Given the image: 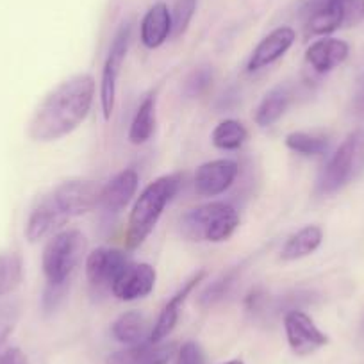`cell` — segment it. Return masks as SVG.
Listing matches in <instances>:
<instances>
[{
    "instance_id": "6da1fadb",
    "label": "cell",
    "mask_w": 364,
    "mask_h": 364,
    "mask_svg": "<svg viewBox=\"0 0 364 364\" xmlns=\"http://www.w3.org/2000/svg\"><path fill=\"white\" fill-rule=\"evenodd\" d=\"M95 99V79L79 73L61 84L41 100L29 124L34 141L48 143L72 134L90 114Z\"/></svg>"
},
{
    "instance_id": "7a4b0ae2",
    "label": "cell",
    "mask_w": 364,
    "mask_h": 364,
    "mask_svg": "<svg viewBox=\"0 0 364 364\" xmlns=\"http://www.w3.org/2000/svg\"><path fill=\"white\" fill-rule=\"evenodd\" d=\"M178 188H181V175L171 173L156 178L143 190L129 216V227L125 234V247L129 250L138 248L149 237L156 223L159 222L164 208L177 195Z\"/></svg>"
},
{
    "instance_id": "3957f363",
    "label": "cell",
    "mask_w": 364,
    "mask_h": 364,
    "mask_svg": "<svg viewBox=\"0 0 364 364\" xmlns=\"http://www.w3.org/2000/svg\"><path fill=\"white\" fill-rule=\"evenodd\" d=\"M364 170V131L350 132L321 168L316 178L318 195H334Z\"/></svg>"
},
{
    "instance_id": "277c9868",
    "label": "cell",
    "mask_w": 364,
    "mask_h": 364,
    "mask_svg": "<svg viewBox=\"0 0 364 364\" xmlns=\"http://www.w3.org/2000/svg\"><path fill=\"white\" fill-rule=\"evenodd\" d=\"M240 227V215L225 202H211L200 205L181 218L182 236L191 241H227Z\"/></svg>"
},
{
    "instance_id": "5b68a950",
    "label": "cell",
    "mask_w": 364,
    "mask_h": 364,
    "mask_svg": "<svg viewBox=\"0 0 364 364\" xmlns=\"http://www.w3.org/2000/svg\"><path fill=\"white\" fill-rule=\"evenodd\" d=\"M84 248H86V237L75 229L63 230L52 236L45 245L43 257H41V268L47 284H70V279L82 259Z\"/></svg>"
},
{
    "instance_id": "8992f818",
    "label": "cell",
    "mask_w": 364,
    "mask_h": 364,
    "mask_svg": "<svg viewBox=\"0 0 364 364\" xmlns=\"http://www.w3.org/2000/svg\"><path fill=\"white\" fill-rule=\"evenodd\" d=\"M364 18V0H313L304 11L306 36H327Z\"/></svg>"
},
{
    "instance_id": "52a82bcc",
    "label": "cell",
    "mask_w": 364,
    "mask_h": 364,
    "mask_svg": "<svg viewBox=\"0 0 364 364\" xmlns=\"http://www.w3.org/2000/svg\"><path fill=\"white\" fill-rule=\"evenodd\" d=\"M131 31V23H122V27L114 34L106 63H104L102 79H100V106H102V114L106 120L113 117L114 104H117V80L125 55H127Z\"/></svg>"
},
{
    "instance_id": "ba28073f",
    "label": "cell",
    "mask_w": 364,
    "mask_h": 364,
    "mask_svg": "<svg viewBox=\"0 0 364 364\" xmlns=\"http://www.w3.org/2000/svg\"><path fill=\"white\" fill-rule=\"evenodd\" d=\"M102 186L93 181L84 178H70L61 182L50 193L52 200L55 202L66 218H75L99 208Z\"/></svg>"
},
{
    "instance_id": "9c48e42d",
    "label": "cell",
    "mask_w": 364,
    "mask_h": 364,
    "mask_svg": "<svg viewBox=\"0 0 364 364\" xmlns=\"http://www.w3.org/2000/svg\"><path fill=\"white\" fill-rule=\"evenodd\" d=\"M284 328L289 346L296 355H311L328 343L327 336L300 309L286 313Z\"/></svg>"
},
{
    "instance_id": "30bf717a",
    "label": "cell",
    "mask_w": 364,
    "mask_h": 364,
    "mask_svg": "<svg viewBox=\"0 0 364 364\" xmlns=\"http://www.w3.org/2000/svg\"><path fill=\"white\" fill-rule=\"evenodd\" d=\"M131 262L127 254L117 248H97L86 257V277L91 288L111 289L122 269Z\"/></svg>"
},
{
    "instance_id": "8fae6325",
    "label": "cell",
    "mask_w": 364,
    "mask_h": 364,
    "mask_svg": "<svg viewBox=\"0 0 364 364\" xmlns=\"http://www.w3.org/2000/svg\"><path fill=\"white\" fill-rule=\"evenodd\" d=\"M156 281L157 273L154 266L146 262H129L113 282L111 291L122 302H132L150 295L156 288Z\"/></svg>"
},
{
    "instance_id": "7c38bea8",
    "label": "cell",
    "mask_w": 364,
    "mask_h": 364,
    "mask_svg": "<svg viewBox=\"0 0 364 364\" xmlns=\"http://www.w3.org/2000/svg\"><path fill=\"white\" fill-rule=\"evenodd\" d=\"M240 166L232 159H215L200 164L195 171V190L202 197H218L225 193L236 181Z\"/></svg>"
},
{
    "instance_id": "4fadbf2b",
    "label": "cell",
    "mask_w": 364,
    "mask_h": 364,
    "mask_svg": "<svg viewBox=\"0 0 364 364\" xmlns=\"http://www.w3.org/2000/svg\"><path fill=\"white\" fill-rule=\"evenodd\" d=\"M295 38L296 34L291 27H279V29L272 31L268 36L262 38L261 43L252 52L247 65L248 72H257V70H262L264 66L281 59L295 43Z\"/></svg>"
},
{
    "instance_id": "5bb4252c",
    "label": "cell",
    "mask_w": 364,
    "mask_h": 364,
    "mask_svg": "<svg viewBox=\"0 0 364 364\" xmlns=\"http://www.w3.org/2000/svg\"><path fill=\"white\" fill-rule=\"evenodd\" d=\"M66 222H68V218L63 215L61 209L55 205L50 193H48L41 200H38V204L31 211L29 220L26 223V237L31 243H36L54 230L61 229Z\"/></svg>"
},
{
    "instance_id": "9a60e30c",
    "label": "cell",
    "mask_w": 364,
    "mask_h": 364,
    "mask_svg": "<svg viewBox=\"0 0 364 364\" xmlns=\"http://www.w3.org/2000/svg\"><path fill=\"white\" fill-rule=\"evenodd\" d=\"M138 173L132 168H127V170L114 175L106 186H102L99 208L109 215L120 213L122 209L127 208V204L134 197L136 190H138Z\"/></svg>"
},
{
    "instance_id": "2e32d148",
    "label": "cell",
    "mask_w": 364,
    "mask_h": 364,
    "mask_svg": "<svg viewBox=\"0 0 364 364\" xmlns=\"http://www.w3.org/2000/svg\"><path fill=\"white\" fill-rule=\"evenodd\" d=\"M204 277H205V272L195 273L193 277H191L186 284L182 286V288L178 289L170 300H168L166 306H164L163 311H161L157 321L154 323L152 331H150V338H149L150 343H161L163 339H166L168 336L171 334V331H173L175 325H177L178 321V313H181L182 304L186 302L190 293L193 291L202 281H204Z\"/></svg>"
},
{
    "instance_id": "e0dca14e",
    "label": "cell",
    "mask_w": 364,
    "mask_h": 364,
    "mask_svg": "<svg viewBox=\"0 0 364 364\" xmlns=\"http://www.w3.org/2000/svg\"><path fill=\"white\" fill-rule=\"evenodd\" d=\"M350 47L338 38H321L309 45L306 50V63L316 73H328L348 59Z\"/></svg>"
},
{
    "instance_id": "ac0fdd59",
    "label": "cell",
    "mask_w": 364,
    "mask_h": 364,
    "mask_svg": "<svg viewBox=\"0 0 364 364\" xmlns=\"http://www.w3.org/2000/svg\"><path fill=\"white\" fill-rule=\"evenodd\" d=\"M175 353L173 343H141L109 355L107 364H168Z\"/></svg>"
},
{
    "instance_id": "d6986e66",
    "label": "cell",
    "mask_w": 364,
    "mask_h": 364,
    "mask_svg": "<svg viewBox=\"0 0 364 364\" xmlns=\"http://www.w3.org/2000/svg\"><path fill=\"white\" fill-rule=\"evenodd\" d=\"M171 36V13L164 2H157L141 20V43L157 48Z\"/></svg>"
},
{
    "instance_id": "ffe728a7",
    "label": "cell",
    "mask_w": 364,
    "mask_h": 364,
    "mask_svg": "<svg viewBox=\"0 0 364 364\" xmlns=\"http://www.w3.org/2000/svg\"><path fill=\"white\" fill-rule=\"evenodd\" d=\"M291 99L293 93L288 84H279V86L272 87L255 109V124L259 127H269V125L275 124L286 113V109L291 104Z\"/></svg>"
},
{
    "instance_id": "44dd1931",
    "label": "cell",
    "mask_w": 364,
    "mask_h": 364,
    "mask_svg": "<svg viewBox=\"0 0 364 364\" xmlns=\"http://www.w3.org/2000/svg\"><path fill=\"white\" fill-rule=\"evenodd\" d=\"M150 331L152 328H150L149 320L139 311H127V313L120 314L113 323V328H111L114 339L129 346L149 341Z\"/></svg>"
},
{
    "instance_id": "7402d4cb",
    "label": "cell",
    "mask_w": 364,
    "mask_h": 364,
    "mask_svg": "<svg viewBox=\"0 0 364 364\" xmlns=\"http://www.w3.org/2000/svg\"><path fill=\"white\" fill-rule=\"evenodd\" d=\"M321 241H323V230L320 227H302L299 232L289 236V240L286 241L281 252V259L282 261H296V259L307 257V255H311L314 250L320 248Z\"/></svg>"
},
{
    "instance_id": "603a6c76",
    "label": "cell",
    "mask_w": 364,
    "mask_h": 364,
    "mask_svg": "<svg viewBox=\"0 0 364 364\" xmlns=\"http://www.w3.org/2000/svg\"><path fill=\"white\" fill-rule=\"evenodd\" d=\"M156 129V97L149 95L136 109L129 129V141L132 145H143L149 141Z\"/></svg>"
},
{
    "instance_id": "cb8c5ba5",
    "label": "cell",
    "mask_w": 364,
    "mask_h": 364,
    "mask_svg": "<svg viewBox=\"0 0 364 364\" xmlns=\"http://www.w3.org/2000/svg\"><path fill=\"white\" fill-rule=\"evenodd\" d=\"M213 145L220 150H237L248 139V131L241 122L223 120L215 127L211 134Z\"/></svg>"
},
{
    "instance_id": "d4e9b609",
    "label": "cell",
    "mask_w": 364,
    "mask_h": 364,
    "mask_svg": "<svg viewBox=\"0 0 364 364\" xmlns=\"http://www.w3.org/2000/svg\"><path fill=\"white\" fill-rule=\"evenodd\" d=\"M23 279L22 257L15 252L0 254V299L15 291Z\"/></svg>"
},
{
    "instance_id": "484cf974",
    "label": "cell",
    "mask_w": 364,
    "mask_h": 364,
    "mask_svg": "<svg viewBox=\"0 0 364 364\" xmlns=\"http://www.w3.org/2000/svg\"><path fill=\"white\" fill-rule=\"evenodd\" d=\"M286 146L300 156L313 157L321 156L328 150V139L320 134H309V132H291L286 136Z\"/></svg>"
},
{
    "instance_id": "4316f807",
    "label": "cell",
    "mask_w": 364,
    "mask_h": 364,
    "mask_svg": "<svg viewBox=\"0 0 364 364\" xmlns=\"http://www.w3.org/2000/svg\"><path fill=\"white\" fill-rule=\"evenodd\" d=\"M237 273H240V269L234 268L230 269V272L223 273L222 277L216 279L215 282H211V284L200 293V296H198V304H200L202 307H211L215 306V304H218L220 300L225 299L227 293L230 291V288H232L234 282H236Z\"/></svg>"
},
{
    "instance_id": "83f0119b",
    "label": "cell",
    "mask_w": 364,
    "mask_h": 364,
    "mask_svg": "<svg viewBox=\"0 0 364 364\" xmlns=\"http://www.w3.org/2000/svg\"><path fill=\"white\" fill-rule=\"evenodd\" d=\"M213 79H215V72L211 66H198L184 80V95L190 99L202 97L211 87Z\"/></svg>"
},
{
    "instance_id": "f1b7e54d",
    "label": "cell",
    "mask_w": 364,
    "mask_h": 364,
    "mask_svg": "<svg viewBox=\"0 0 364 364\" xmlns=\"http://www.w3.org/2000/svg\"><path fill=\"white\" fill-rule=\"evenodd\" d=\"M197 11V0H177L171 13V36L178 38L186 33L191 18Z\"/></svg>"
},
{
    "instance_id": "f546056e",
    "label": "cell",
    "mask_w": 364,
    "mask_h": 364,
    "mask_svg": "<svg viewBox=\"0 0 364 364\" xmlns=\"http://www.w3.org/2000/svg\"><path fill=\"white\" fill-rule=\"evenodd\" d=\"M22 314V304L16 299L2 300L0 302V346L4 345L6 339L15 331L16 323Z\"/></svg>"
},
{
    "instance_id": "4dcf8cb0",
    "label": "cell",
    "mask_w": 364,
    "mask_h": 364,
    "mask_svg": "<svg viewBox=\"0 0 364 364\" xmlns=\"http://www.w3.org/2000/svg\"><path fill=\"white\" fill-rule=\"evenodd\" d=\"M204 363H205V357L198 343L188 341L178 348L175 364H204Z\"/></svg>"
},
{
    "instance_id": "1f68e13d",
    "label": "cell",
    "mask_w": 364,
    "mask_h": 364,
    "mask_svg": "<svg viewBox=\"0 0 364 364\" xmlns=\"http://www.w3.org/2000/svg\"><path fill=\"white\" fill-rule=\"evenodd\" d=\"M66 293H68V284L63 286H54V284H47L43 291V309L47 313H52L59 307V304L65 300Z\"/></svg>"
},
{
    "instance_id": "d6a6232c",
    "label": "cell",
    "mask_w": 364,
    "mask_h": 364,
    "mask_svg": "<svg viewBox=\"0 0 364 364\" xmlns=\"http://www.w3.org/2000/svg\"><path fill=\"white\" fill-rule=\"evenodd\" d=\"M0 364H27V357L20 348H9L0 355Z\"/></svg>"
},
{
    "instance_id": "836d02e7",
    "label": "cell",
    "mask_w": 364,
    "mask_h": 364,
    "mask_svg": "<svg viewBox=\"0 0 364 364\" xmlns=\"http://www.w3.org/2000/svg\"><path fill=\"white\" fill-rule=\"evenodd\" d=\"M353 111L359 117H364V73L360 75L359 82H357L355 95H353Z\"/></svg>"
},
{
    "instance_id": "e575fe53",
    "label": "cell",
    "mask_w": 364,
    "mask_h": 364,
    "mask_svg": "<svg viewBox=\"0 0 364 364\" xmlns=\"http://www.w3.org/2000/svg\"><path fill=\"white\" fill-rule=\"evenodd\" d=\"M225 364H243L241 360H230V363H225Z\"/></svg>"
},
{
    "instance_id": "d590c367",
    "label": "cell",
    "mask_w": 364,
    "mask_h": 364,
    "mask_svg": "<svg viewBox=\"0 0 364 364\" xmlns=\"http://www.w3.org/2000/svg\"><path fill=\"white\" fill-rule=\"evenodd\" d=\"M363 327H364V325H363Z\"/></svg>"
}]
</instances>
